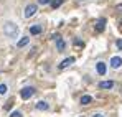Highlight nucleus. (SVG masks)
Listing matches in <instances>:
<instances>
[{
	"instance_id": "nucleus-1",
	"label": "nucleus",
	"mask_w": 122,
	"mask_h": 117,
	"mask_svg": "<svg viewBox=\"0 0 122 117\" xmlns=\"http://www.w3.org/2000/svg\"><path fill=\"white\" fill-rule=\"evenodd\" d=\"M18 26L15 25V23H12V21H7L5 25H3V33L8 36V38H17L18 36Z\"/></svg>"
},
{
	"instance_id": "nucleus-2",
	"label": "nucleus",
	"mask_w": 122,
	"mask_h": 117,
	"mask_svg": "<svg viewBox=\"0 0 122 117\" xmlns=\"http://www.w3.org/2000/svg\"><path fill=\"white\" fill-rule=\"evenodd\" d=\"M33 94H35V89H33V87H23L20 91V97L23 99V101H28Z\"/></svg>"
},
{
	"instance_id": "nucleus-3",
	"label": "nucleus",
	"mask_w": 122,
	"mask_h": 117,
	"mask_svg": "<svg viewBox=\"0 0 122 117\" xmlns=\"http://www.w3.org/2000/svg\"><path fill=\"white\" fill-rule=\"evenodd\" d=\"M36 13V5L35 3H30V5H26V8H25V18H30V17H33Z\"/></svg>"
},
{
	"instance_id": "nucleus-4",
	"label": "nucleus",
	"mask_w": 122,
	"mask_h": 117,
	"mask_svg": "<svg viewBox=\"0 0 122 117\" xmlns=\"http://www.w3.org/2000/svg\"><path fill=\"white\" fill-rule=\"evenodd\" d=\"M121 66H122V58H121V56H114V58L111 59V68L119 69Z\"/></svg>"
},
{
	"instance_id": "nucleus-5",
	"label": "nucleus",
	"mask_w": 122,
	"mask_h": 117,
	"mask_svg": "<svg viewBox=\"0 0 122 117\" xmlns=\"http://www.w3.org/2000/svg\"><path fill=\"white\" fill-rule=\"evenodd\" d=\"M73 63H74V58H66V59H63V61L60 63L58 68H60V69H66V68H69Z\"/></svg>"
},
{
	"instance_id": "nucleus-6",
	"label": "nucleus",
	"mask_w": 122,
	"mask_h": 117,
	"mask_svg": "<svg viewBox=\"0 0 122 117\" xmlns=\"http://www.w3.org/2000/svg\"><path fill=\"white\" fill-rule=\"evenodd\" d=\"M96 69H97L99 76H104V74H106V71H107V66H106V63H102V61H99V63L96 64Z\"/></svg>"
},
{
	"instance_id": "nucleus-7",
	"label": "nucleus",
	"mask_w": 122,
	"mask_h": 117,
	"mask_svg": "<svg viewBox=\"0 0 122 117\" xmlns=\"http://www.w3.org/2000/svg\"><path fill=\"white\" fill-rule=\"evenodd\" d=\"M99 87L101 89H112L114 87V81H101L99 82Z\"/></svg>"
},
{
	"instance_id": "nucleus-8",
	"label": "nucleus",
	"mask_w": 122,
	"mask_h": 117,
	"mask_svg": "<svg viewBox=\"0 0 122 117\" xmlns=\"http://www.w3.org/2000/svg\"><path fill=\"white\" fill-rule=\"evenodd\" d=\"M104 26H106V18H99L96 21V30H97V31H102Z\"/></svg>"
},
{
	"instance_id": "nucleus-9",
	"label": "nucleus",
	"mask_w": 122,
	"mask_h": 117,
	"mask_svg": "<svg viewBox=\"0 0 122 117\" xmlns=\"http://www.w3.org/2000/svg\"><path fill=\"white\" fill-rule=\"evenodd\" d=\"M36 109H38V111H48V109H50V106H48V102L40 101V102H36Z\"/></svg>"
},
{
	"instance_id": "nucleus-10",
	"label": "nucleus",
	"mask_w": 122,
	"mask_h": 117,
	"mask_svg": "<svg viewBox=\"0 0 122 117\" xmlns=\"http://www.w3.org/2000/svg\"><path fill=\"white\" fill-rule=\"evenodd\" d=\"M41 30H43V28H41V25H33V26L30 28V33H31V35H40Z\"/></svg>"
},
{
	"instance_id": "nucleus-11",
	"label": "nucleus",
	"mask_w": 122,
	"mask_h": 117,
	"mask_svg": "<svg viewBox=\"0 0 122 117\" xmlns=\"http://www.w3.org/2000/svg\"><path fill=\"white\" fill-rule=\"evenodd\" d=\"M28 41H30V38H28V36H23V38L17 43V46H18V48H23V46H26V45H28Z\"/></svg>"
},
{
	"instance_id": "nucleus-12",
	"label": "nucleus",
	"mask_w": 122,
	"mask_h": 117,
	"mask_svg": "<svg viewBox=\"0 0 122 117\" xmlns=\"http://www.w3.org/2000/svg\"><path fill=\"white\" fill-rule=\"evenodd\" d=\"M92 102V97L91 96H82L81 97V104L82 106H87V104H91Z\"/></svg>"
},
{
	"instance_id": "nucleus-13",
	"label": "nucleus",
	"mask_w": 122,
	"mask_h": 117,
	"mask_svg": "<svg viewBox=\"0 0 122 117\" xmlns=\"http://www.w3.org/2000/svg\"><path fill=\"white\" fill-rule=\"evenodd\" d=\"M56 46H58V50H60V51H63V50H64V46H66V43L63 41V38H61V36L56 40Z\"/></svg>"
},
{
	"instance_id": "nucleus-14",
	"label": "nucleus",
	"mask_w": 122,
	"mask_h": 117,
	"mask_svg": "<svg viewBox=\"0 0 122 117\" xmlns=\"http://www.w3.org/2000/svg\"><path fill=\"white\" fill-rule=\"evenodd\" d=\"M63 2H64V0H53V2H51V7H53V8H58V7H61Z\"/></svg>"
},
{
	"instance_id": "nucleus-15",
	"label": "nucleus",
	"mask_w": 122,
	"mask_h": 117,
	"mask_svg": "<svg viewBox=\"0 0 122 117\" xmlns=\"http://www.w3.org/2000/svg\"><path fill=\"white\" fill-rule=\"evenodd\" d=\"M0 94H7V84H0Z\"/></svg>"
},
{
	"instance_id": "nucleus-16",
	"label": "nucleus",
	"mask_w": 122,
	"mask_h": 117,
	"mask_svg": "<svg viewBox=\"0 0 122 117\" xmlns=\"http://www.w3.org/2000/svg\"><path fill=\"white\" fill-rule=\"evenodd\" d=\"M10 117H23V116H21L20 111H15V112H12V114H10Z\"/></svg>"
},
{
	"instance_id": "nucleus-17",
	"label": "nucleus",
	"mask_w": 122,
	"mask_h": 117,
	"mask_svg": "<svg viewBox=\"0 0 122 117\" xmlns=\"http://www.w3.org/2000/svg\"><path fill=\"white\" fill-rule=\"evenodd\" d=\"M53 0H38V3L40 5H48V3H51Z\"/></svg>"
},
{
	"instance_id": "nucleus-18",
	"label": "nucleus",
	"mask_w": 122,
	"mask_h": 117,
	"mask_svg": "<svg viewBox=\"0 0 122 117\" xmlns=\"http://www.w3.org/2000/svg\"><path fill=\"white\" fill-rule=\"evenodd\" d=\"M116 46H117L119 50H122V40H117V41H116Z\"/></svg>"
},
{
	"instance_id": "nucleus-19",
	"label": "nucleus",
	"mask_w": 122,
	"mask_h": 117,
	"mask_svg": "<svg viewBox=\"0 0 122 117\" xmlns=\"http://www.w3.org/2000/svg\"><path fill=\"white\" fill-rule=\"evenodd\" d=\"M74 45H76V46H82L84 43H82L81 40H74Z\"/></svg>"
},
{
	"instance_id": "nucleus-20",
	"label": "nucleus",
	"mask_w": 122,
	"mask_h": 117,
	"mask_svg": "<svg viewBox=\"0 0 122 117\" xmlns=\"http://www.w3.org/2000/svg\"><path fill=\"white\" fill-rule=\"evenodd\" d=\"M92 117H104V116H102V114H94Z\"/></svg>"
},
{
	"instance_id": "nucleus-21",
	"label": "nucleus",
	"mask_w": 122,
	"mask_h": 117,
	"mask_svg": "<svg viewBox=\"0 0 122 117\" xmlns=\"http://www.w3.org/2000/svg\"><path fill=\"white\" fill-rule=\"evenodd\" d=\"M117 10H122V5H117Z\"/></svg>"
}]
</instances>
